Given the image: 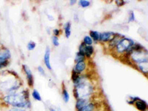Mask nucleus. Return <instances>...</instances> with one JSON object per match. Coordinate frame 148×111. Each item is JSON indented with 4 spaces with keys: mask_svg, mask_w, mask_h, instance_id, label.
<instances>
[{
    "mask_svg": "<svg viewBox=\"0 0 148 111\" xmlns=\"http://www.w3.org/2000/svg\"><path fill=\"white\" fill-rule=\"evenodd\" d=\"M2 100L4 104L11 108L27 110L31 107V103L29 99V92L27 90H18L16 92L4 95Z\"/></svg>",
    "mask_w": 148,
    "mask_h": 111,
    "instance_id": "f257e3e1",
    "label": "nucleus"
},
{
    "mask_svg": "<svg viewBox=\"0 0 148 111\" xmlns=\"http://www.w3.org/2000/svg\"><path fill=\"white\" fill-rule=\"evenodd\" d=\"M95 90V88L92 83L88 80L79 84V85L74 87L73 93L76 99H84L90 100L92 95Z\"/></svg>",
    "mask_w": 148,
    "mask_h": 111,
    "instance_id": "f03ea898",
    "label": "nucleus"
},
{
    "mask_svg": "<svg viewBox=\"0 0 148 111\" xmlns=\"http://www.w3.org/2000/svg\"><path fill=\"white\" fill-rule=\"evenodd\" d=\"M135 43L136 42L133 39L124 36L121 38L113 51H114L115 53L118 55H125Z\"/></svg>",
    "mask_w": 148,
    "mask_h": 111,
    "instance_id": "7ed1b4c3",
    "label": "nucleus"
},
{
    "mask_svg": "<svg viewBox=\"0 0 148 111\" xmlns=\"http://www.w3.org/2000/svg\"><path fill=\"white\" fill-rule=\"evenodd\" d=\"M128 58L133 64L136 65L142 62H148L147 61V51L144 47L141 50L134 51L128 56Z\"/></svg>",
    "mask_w": 148,
    "mask_h": 111,
    "instance_id": "20e7f679",
    "label": "nucleus"
},
{
    "mask_svg": "<svg viewBox=\"0 0 148 111\" xmlns=\"http://www.w3.org/2000/svg\"><path fill=\"white\" fill-rule=\"evenodd\" d=\"M79 51L83 53L86 58L90 59L94 53V47L92 45H85L83 42H82L79 47Z\"/></svg>",
    "mask_w": 148,
    "mask_h": 111,
    "instance_id": "39448f33",
    "label": "nucleus"
},
{
    "mask_svg": "<svg viewBox=\"0 0 148 111\" xmlns=\"http://www.w3.org/2000/svg\"><path fill=\"white\" fill-rule=\"evenodd\" d=\"M23 67V71H25V76L27 77V84L30 88H33V86H34V76H33V73L30 71V69L27 67L26 64H23L22 66Z\"/></svg>",
    "mask_w": 148,
    "mask_h": 111,
    "instance_id": "423d86ee",
    "label": "nucleus"
},
{
    "mask_svg": "<svg viewBox=\"0 0 148 111\" xmlns=\"http://www.w3.org/2000/svg\"><path fill=\"white\" fill-rule=\"evenodd\" d=\"M115 35H116V33L112 32V31L101 33L99 42L101 43H108L114 38Z\"/></svg>",
    "mask_w": 148,
    "mask_h": 111,
    "instance_id": "0eeeda50",
    "label": "nucleus"
},
{
    "mask_svg": "<svg viewBox=\"0 0 148 111\" xmlns=\"http://www.w3.org/2000/svg\"><path fill=\"white\" fill-rule=\"evenodd\" d=\"M87 66H88V64L86 63L85 61L79 62L76 63V65H75L73 71H74L76 73L79 74V75L80 74H83V73L87 69Z\"/></svg>",
    "mask_w": 148,
    "mask_h": 111,
    "instance_id": "6e6552de",
    "label": "nucleus"
},
{
    "mask_svg": "<svg viewBox=\"0 0 148 111\" xmlns=\"http://www.w3.org/2000/svg\"><path fill=\"white\" fill-rule=\"evenodd\" d=\"M135 106V108H136L139 111H147V103L146 101L143 99H138L136 102L133 104Z\"/></svg>",
    "mask_w": 148,
    "mask_h": 111,
    "instance_id": "1a4fd4ad",
    "label": "nucleus"
},
{
    "mask_svg": "<svg viewBox=\"0 0 148 111\" xmlns=\"http://www.w3.org/2000/svg\"><path fill=\"white\" fill-rule=\"evenodd\" d=\"M44 63L47 69L50 70V71L52 70V67H51V49L49 48L48 47L46 48L45 52Z\"/></svg>",
    "mask_w": 148,
    "mask_h": 111,
    "instance_id": "9d476101",
    "label": "nucleus"
},
{
    "mask_svg": "<svg viewBox=\"0 0 148 111\" xmlns=\"http://www.w3.org/2000/svg\"><path fill=\"white\" fill-rule=\"evenodd\" d=\"M10 57H11V53L9 49L3 47L0 49V59L4 61H9Z\"/></svg>",
    "mask_w": 148,
    "mask_h": 111,
    "instance_id": "9b49d317",
    "label": "nucleus"
},
{
    "mask_svg": "<svg viewBox=\"0 0 148 111\" xmlns=\"http://www.w3.org/2000/svg\"><path fill=\"white\" fill-rule=\"evenodd\" d=\"M90 101V100L84 99H76V105H75L76 110L80 111L84 106H85L86 104H88Z\"/></svg>",
    "mask_w": 148,
    "mask_h": 111,
    "instance_id": "f8f14e48",
    "label": "nucleus"
},
{
    "mask_svg": "<svg viewBox=\"0 0 148 111\" xmlns=\"http://www.w3.org/2000/svg\"><path fill=\"white\" fill-rule=\"evenodd\" d=\"M123 36H121V34H116L115 35L114 38H113L112 40L110 41V42H108V44H109V48H110L111 50H113L115 48L117 44H118L119 41L121 40V38H123Z\"/></svg>",
    "mask_w": 148,
    "mask_h": 111,
    "instance_id": "ddd939ff",
    "label": "nucleus"
},
{
    "mask_svg": "<svg viewBox=\"0 0 148 111\" xmlns=\"http://www.w3.org/2000/svg\"><path fill=\"white\" fill-rule=\"evenodd\" d=\"M136 68L141 73L147 76L148 73V62H142L136 65Z\"/></svg>",
    "mask_w": 148,
    "mask_h": 111,
    "instance_id": "4468645a",
    "label": "nucleus"
},
{
    "mask_svg": "<svg viewBox=\"0 0 148 111\" xmlns=\"http://www.w3.org/2000/svg\"><path fill=\"white\" fill-rule=\"evenodd\" d=\"M96 104L94 101H90L80 111H96Z\"/></svg>",
    "mask_w": 148,
    "mask_h": 111,
    "instance_id": "2eb2a0df",
    "label": "nucleus"
},
{
    "mask_svg": "<svg viewBox=\"0 0 148 111\" xmlns=\"http://www.w3.org/2000/svg\"><path fill=\"white\" fill-rule=\"evenodd\" d=\"M100 35H101V33L97 31V30H90V31L89 36L91 37V39H92L93 42H99Z\"/></svg>",
    "mask_w": 148,
    "mask_h": 111,
    "instance_id": "dca6fc26",
    "label": "nucleus"
},
{
    "mask_svg": "<svg viewBox=\"0 0 148 111\" xmlns=\"http://www.w3.org/2000/svg\"><path fill=\"white\" fill-rule=\"evenodd\" d=\"M64 35L67 39L70 38L71 35V22H66V24L64 25Z\"/></svg>",
    "mask_w": 148,
    "mask_h": 111,
    "instance_id": "f3484780",
    "label": "nucleus"
},
{
    "mask_svg": "<svg viewBox=\"0 0 148 111\" xmlns=\"http://www.w3.org/2000/svg\"><path fill=\"white\" fill-rule=\"evenodd\" d=\"M86 57L84 54L82 52H79L78 51L77 53H76V56H75V59H74V61H75V62L78 63L79 62H83V61H85Z\"/></svg>",
    "mask_w": 148,
    "mask_h": 111,
    "instance_id": "a211bd4d",
    "label": "nucleus"
},
{
    "mask_svg": "<svg viewBox=\"0 0 148 111\" xmlns=\"http://www.w3.org/2000/svg\"><path fill=\"white\" fill-rule=\"evenodd\" d=\"M31 96H32L33 99L36 101H42V96H41L40 93L37 90L34 89L32 91V93H31Z\"/></svg>",
    "mask_w": 148,
    "mask_h": 111,
    "instance_id": "6ab92c4d",
    "label": "nucleus"
},
{
    "mask_svg": "<svg viewBox=\"0 0 148 111\" xmlns=\"http://www.w3.org/2000/svg\"><path fill=\"white\" fill-rule=\"evenodd\" d=\"M62 99L64 100V101L65 103H67L70 101V94L69 92H67V90H66V88H63L62 91Z\"/></svg>",
    "mask_w": 148,
    "mask_h": 111,
    "instance_id": "aec40b11",
    "label": "nucleus"
},
{
    "mask_svg": "<svg viewBox=\"0 0 148 111\" xmlns=\"http://www.w3.org/2000/svg\"><path fill=\"white\" fill-rule=\"evenodd\" d=\"M83 43H84L85 45H92V43H93V41L91 39V37L90 36H84V39H83Z\"/></svg>",
    "mask_w": 148,
    "mask_h": 111,
    "instance_id": "412c9836",
    "label": "nucleus"
},
{
    "mask_svg": "<svg viewBox=\"0 0 148 111\" xmlns=\"http://www.w3.org/2000/svg\"><path fill=\"white\" fill-rule=\"evenodd\" d=\"M79 6L83 8H88L90 5V1H88V0H80L78 2Z\"/></svg>",
    "mask_w": 148,
    "mask_h": 111,
    "instance_id": "4be33fe9",
    "label": "nucleus"
},
{
    "mask_svg": "<svg viewBox=\"0 0 148 111\" xmlns=\"http://www.w3.org/2000/svg\"><path fill=\"white\" fill-rule=\"evenodd\" d=\"M36 46V45L35 42H33V41H30V42H29L27 45V50L30 51H34V49H35Z\"/></svg>",
    "mask_w": 148,
    "mask_h": 111,
    "instance_id": "5701e85b",
    "label": "nucleus"
},
{
    "mask_svg": "<svg viewBox=\"0 0 148 111\" xmlns=\"http://www.w3.org/2000/svg\"><path fill=\"white\" fill-rule=\"evenodd\" d=\"M129 99H130L127 101V103L130 104V105H133L134 103L139 99V97H137V96H130Z\"/></svg>",
    "mask_w": 148,
    "mask_h": 111,
    "instance_id": "b1692460",
    "label": "nucleus"
},
{
    "mask_svg": "<svg viewBox=\"0 0 148 111\" xmlns=\"http://www.w3.org/2000/svg\"><path fill=\"white\" fill-rule=\"evenodd\" d=\"M136 20V16H135L134 12L130 10L129 13V17H128V22H133Z\"/></svg>",
    "mask_w": 148,
    "mask_h": 111,
    "instance_id": "393cba45",
    "label": "nucleus"
},
{
    "mask_svg": "<svg viewBox=\"0 0 148 111\" xmlns=\"http://www.w3.org/2000/svg\"><path fill=\"white\" fill-rule=\"evenodd\" d=\"M52 42L53 45L55 47H58L59 45V38L57 36H52Z\"/></svg>",
    "mask_w": 148,
    "mask_h": 111,
    "instance_id": "a878e982",
    "label": "nucleus"
},
{
    "mask_svg": "<svg viewBox=\"0 0 148 111\" xmlns=\"http://www.w3.org/2000/svg\"><path fill=\"white\" fill-rule=\"evenodd\" d=\"M37 70H38L39 73L41 74V75H42V76H45L46 75L45 71V69L42 67V66H38V67H37Z\"/></svg>",
    "mask_w": 148,
    "mask_h": 111,
    "instance_id": "bb28decb",
    "label": "nucleus"
},
{
    "mask_svg": "<svg viewBox=\"0 0 148 111\" xmlns=\"http://www.w3.org/2000/svg\"><path fill=\"white\" fill-rule=\"evenodd\" d=\"M8 111H27L25 109H22V108H10Z\"/></svg>",
    "mask_w": 148,
    "mask_h": 111,
    "instance_id": "cd10ccee",
    "label": "nucleus"
},
{
    "mask_svg": "<svg viewBox=\"0 0 148 111\" xmlns=\"http://www.w3.org/2000/svg\"><path fill=\"white\" fill-rule=\"evenodd\" d=\"M53 36L58 37L59 35H60L61 30H59V29H58V28H56V29H54L53 30Z\"/></svg>",
    "mask_w": 148,
    "mask_h": 111,
    "instance_id": "c85d7f7f",
    "label": "nucleus"
},
{
    "mask_svg": "<svg viewBox=\"0 0 148 111\" xmlns=\"http://www.w3.org/2000/svg\"><path fill=\"white\" fill-rule=\"evenodd\" d=\"M116 5H118L119 7H121V6H122L123 5H125L126 2H125V1H121V0H117V1H116Z\"/></svg>",
    "mask_w": 148,
    "mask_h": 111,
    "instance_id": "c756f323",
    "label": "nucleus"
},
{
    "mask_svg": "<svg viewBox=\"0 0 148 111\" xmlns=\"http://www.w3.org/2000/svg\"><path fill=\"white\" fill-rule=\"evenodd\" d=\"M76 3H77V1H76V0H71V1H70V5H74Z\"/></svg>",
    "mask_w": 148,
    "mask_h": 111,
    "instance_id": "7c9ffc66",
    "label": "nucleus"
},
{
    "mask_svg": "<svg viewBox=\"0 0 148 111\" xmlns=\"http://www.w3.org/2000/svg\"><path fill=\"white\" fill-rule=\"evenodd\" d=\"M50 111H56L55 109H53V108H50Z\"/></svg>",
    "mask_w": 148,
    "mask_h": 111,
    "instance_id": "2f4dec72",
    "label": "nucleus"
}]
</instances>
